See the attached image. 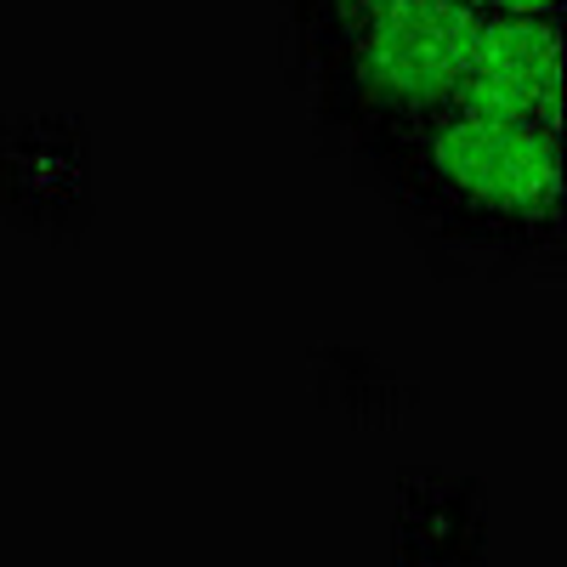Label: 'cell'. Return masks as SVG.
<instances>
[{"instance_id": "obj_1", "label": "cell", "mask_w": 567, "mask_h": 567, "mask_svg": "<svg viewBox=\"0 0 567 567\" xmlns=\"http://www.w3.org/2000/svg\"><path fill=\"white\" fill-rule=\"evenodd\" d=\"M358 176L454 272H556L567 239L561 125L443 103L352 148Z\"/></svg>"}, {"instance_id": "obj_2", "label": "cell", "mask_w": 567, "mask_h": 567, "mask_svg": "<svg viewBox=\"0 0 567 567\" xmlns=\"http://www.w3.org/2000/svg\"><path fill=\"white\" fill-rule=\"evenodd\" d=\"M477 23L483 12L471 0H414L307 45V103L318 131L352 154L454 103Z\"/></svg>"}, {"instance_id": "obj_3", "label": "cell", "mask_w": 567, "mask_h": 567, "mask_svg": "<svg viewBox=\"0 0 567 567\" xmlns=\"http://www.w3.org/2000/svg\"><path fill=\"white\" fill-rule=\"evenodd\" d=\"M561 74H567V18L561 12H483L471 34L460 103L561 125Z\"/></svg>"}, {"instance_id": "obj_4", "label": "cell", "mask_w": 567, "mask_h": 567, "mask_svg": "<svg viewBox=\"0 0 567 567\" xmlns=\"http://www.w3.org/2000/svg\"><path fill=\"white\" fill-rule=\"evenodd\" d=\"M398 7H414V0H284V23H290V40L307 52V45L341 34L352 23H369L381 12H398Z\"/></svg>"}, {"instance_id": "obj_5", "label": "cell", "mask_w": 567, "mask_h": 567, "mask_svg": "<svg viewBox=\"0 0 567 567\" xmlns=\"http://www.w3.org/2000/svg\"><path fill=\"white\" fill-rule=\"evenodd\" d=\"M477 12H561V0H471Z\"/></svg>"}]
</instances>
